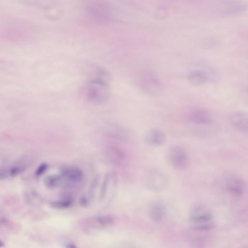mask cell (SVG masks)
I'll use <instances>...</instances> for the list:
<instances>
[{
	"instance_id": "obj_11",
	"label": "cell",
	"mask_w": 248,
	"mask_h": 248,
	"mask_svg": "<svg viewBox=\"0 0 248 248\" xmlns=\"http://www.w3.org/2000/svg\"><path fill=\"white\" fill-rule=\"evenodd\" d=\"M89 11L90 12L93 16L96 17V18L101 20V19L105 20L107 19L108 17L109 10L108 7L103 3H94L90 4L89 6Z\"/></svg>"
},
{
	"instance_id": "obj_6",
	"label": "cell",
	"mask_w": 248,
	"mask_h": 248,
	"mask_svg": "<svg viewBox=\"0 0 248 248\" xmlns=\"http://www.w3.org/2000/svg\"><path fill=\"white\" fill-rule=\"evenodd\" d=\"M187 120L190 123L198 125H210L213 122V118L208 110L203 108H194L188 112Z\"/></svg>"
},
{
	"instance_id": "obj_14",
	"label": "cell",
	"mask_w": 248,
	"mask_h": 248,
	"mask_svg": "<svg viewBox=\"0 0 248 248\" xmlns=\"http://www.w3.org/2000/svg\"><path fill=\"white\" fill-rule=\"evenodd\" d=\"M245 5L240 3H233L226 6L225 9L223 10V13L224 15H231L233 13H238L242 11L245 9Z\"/></svg>"
},
{
	"instance_id": "obj_17",
	"label": "cell",
	"mask_w": 248,
	"mask_h": 248,
	"mask_svg": "<svg viewBox=\"0 0 248 248\" xmlns=\"http://www.w3.org/2000/svg\"><path fill=\"white\" fill-rule=\"evenodd\" d=\"M4 246V244L1 241H0V247H3Z\"/></svg>"
},
{
	"instance_id": "obj_5",
	"label": "cell",
	"mask_w": 248,
	"mask_h": 248,
	"mask_svg": "<svg viewBox=\"0 0 248 248\" xmlns=\"http://www.w3.org/2000/svg\"><path fill=\"white\" fill-rule=\"evenodd\" d=\"M140 82L143 88L148 93L156 95L162 90V82L159 77L153 72L147 71L142 73Z\"/></svg>"
},
{
	"instance_id": "obj_4",
	"label": "cell",
	"mask_w": 248,
	"mask_h": 248,
	"mask_svg": "<svg viewBox=\"0 0 248 248\" xmlns=\"http://www.w3.org/2000/svg\"><path fill=\"white\" fill-rule=\"evenodd\" d=\"M148 188L155 192L166 191L170 185V179L167 174L162 170L154 169L149 172L147 178Z\"/></svg>"
},
{
	"instance_id": "obj_3",
	"label": "cell",
	"mask_w": 248,
	"mask_h": 248,
	"mask_svg": "<svg viewBox=\"0 0 248 248\" xmlns=\"http://www.w3.org/2000/svg\"><path fill=\"white\" fill-rule=\"evenodd\" d=\"M166 159L170 166L178 171L187 169L190 164V159L185 149L179 145H173L168 148Z\"/></svg>"
},
{
	"instance_id": "obj_7",
	"label": "cell",
	"mask_w": 248,
	"mask_h": 248,
	"mask_svg": "<svg viewBox=\"0 0 248 248\" xmlns=\"http://www.w3.org/2000/svg\"><path fill=\"white\" fill-rule=\"evenodd\" d=\"M228 121L231 126L242 133H248V116L243 110L233 112L229 115Z\"/></svg>"
},
{
	"instance_id": "obj_8",
	"label": "cell",
	"mask_w": 248,
	"mask_h": 248,
	"mask_svg": "<svg viewBox=\"0 0 248 248\" xmlns=\"http://www.w3.org/2000/svg\"><path fill=\"white\" fill-rule=\"evenodd\" d=\"M224 186L227 192L235 196L243 195L246 188L244 180L236 176L230 177L227 179Z\"/></svg>"
},
{
	"instance_id": "obj_9",
	"label": "cell",
	"mask_w": 248,
	"mask_h": 248,
	"mask_svg": "<svg viewBox=\"0 0 248 248\" xmlns=\"http://www.w3.org/2000/svg\"><path fill=\"white\" fill-rule=\"evenodd\" d=\"M166 136L163 131L158 128H153L145 134V143L154 147H159L163 146L166 142Z\"/></svg>"
},
{
	"instance_id": "obj_10",
	"label": "cell",
	"mask_w": 248,
	"mask_h": 248,
	"mask_svg": "<svg viewBox=\"0 0 248 248\" xmlns=\"http://www.w3.org/2000/svg\"><path fill=\"white\" fill-rule=\"evenodd\" d=\"M166 214V207L161 201L157 200L152 202L149 207L148 215L152 221L159 222L162 221Z\"/></svg>"
},
{
	"instance_id": "obj_1",
	"label": "cell",
	"mask_w": 248,
	"mask_h": 248,
	"mask_svg": "<svg viewBox=\"0 0 248 248\" xmlns=\"http://www.w3.org/2000/svg\"><path fill=\"white\" fill-rule=\"evenodd\" d=\"M189 218L192 228L197 231H210L215 227L212 211L204 204L196 203L192 205L189 210Z\"/></svg>"
},
{
	"instance_id": "obj_16",
	"label": "cell",
	"mask_w": 248,
	"mask_h": 248,
	"mask_svg": "<svg viewBox=\"0 0 248 248\" xmlns=\"http://www.w3.org/2000/svg\"><path fill=\"white\" fill-rule=\"evenodd\" d=\"M66 248H78L76 245L73 243H68L66 245Z\"/></svg>"
},
{
	"instance_id": "obj_15",
	"label": "cell",
	"mask_w": 248,
	"mask_h": 248,
	"mask_svg": "<svg viewBox=\"0 0 248 248\" xmlns=\"http://www.w3.org/2000/svg\"><path fill=\"white\" fill-rule=\"evenodd\" d=\"M72 202L71 200H62V201H57L56 202L53 203L52 206L54 208L57 209H66L69 208L71 206Z\"/></svg>"
},
{
	"instance_id": "obj_12",
	"label": "cell",
	"mask_w": 248,
	"mask_h": 248,
	"mask_svg": "<svg viewBox=\"0 0 248 248\" xmlns=\"http://www.w3.org/2000/svg\"><path fill=\"white\" fill-rule=\"evenodd\" d=\"M188 79L192 85H200L207 82V77L204 72L199 70H195L189 73Z\"/></svg>"
},
{
	"instance_id": "obj_13",
	"label": "cell",
	"mask_w": 248,
	"mask_h": 248,
	"mask_svg": "<svg viewBox=\"0 0 248 248\" xmlns=\"http://www.w3.org/2000/svg\"><path fill=\"white\" fill-rule=\"evenodd\" d=\"M92 221L96 226L104 227L112 225L114 222V219L110 215H104L96 217L93 219Z\"/></svg>"
},
{
	"instance_id": "obj_2",
	"label": "cell",
	"mask_w": 248,
	"mask_h": 248,
	"mask_svg": "<svg viewBox=\"0 0 248 248\" xmlns=\"http://www.w3.org/2000/svg\"><path fill=\"white\" fill-rule=\"evenodd\" d=\"M80 95L86 101L93 103H102L109 97V89L105 79H92L80 90Z\"/></svg>"
}]
</instances>
